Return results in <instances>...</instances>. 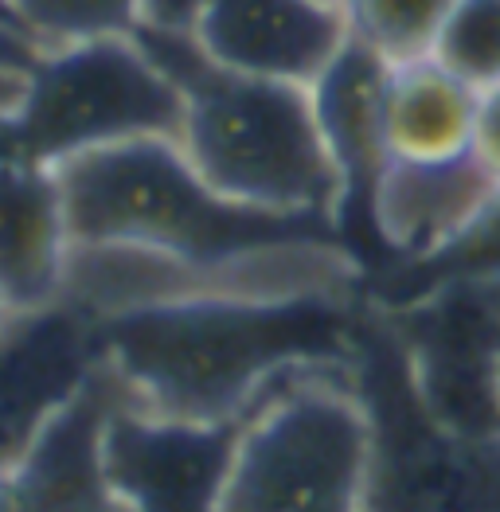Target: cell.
I'll use <instances>...</instances> for the list:
<instances>
[{
    "label": "cell",
    "instance_id": "cell-1",
    "mask_svg": "<svg viewBox=\"0 0 500 512\" xmlns=\"http://www.w3.org/2000/svg\"><path fill=\"white\" fill-rule=\"evenodd\" d=\"M364 294L188 298L98 321L102 364L122 395L188 423L247 419L301 368H352Z\"/></svg>",
    "mask_w": 500,
    "mask_h": 512
},
{
    "label": "cell",
    "instance_id": "cell-2",
    "mask_svg": "<svg viewBox=\"0 0 500 512\" xmlns=\"http://www.w3.org/2000/svg\"><path fill=\"white\" fill-rule=\"evenodd\" d=\"M55 172L75 247H129L200 270H270L344 243L333 219L227 200L176 137L90 149Z\"/></svg>",
    "mask_w": 500,
    "mask_h": 512
},
{
    "label": "cell",
    "instance_id": "cell-3",
    "mask_svg": "<svg viewBox=\"0 0 500 512\" xmlns=\"http://www.w3.org/2000/svg\"><path fill=\"white\" fill-rule=\"evenodd\" d=\"M133 36L180 90L176 145L215 192L250 208L336 223L340 176L309 86L219 67L192 32L137 24Z\"/></svg>",
    "mask_w": 500,
    "mask_h": 512
},
{
    "label": "cell",
    "instance_id": "cell-4",
    "mask_svg": "<svg viewBox=\"0 0 500 512\" xmlns=\"http://www.w3.org/2000/svg\"><path fill=\"white\" fill-rule=\"evenodd\" d=\"M352 387L368 415L364 512H500V434L438 423L387 317L364 298Z\"/></svg>",
    "mask_w": 500,
    "mask_h": 512
},
{
    "label": "cell",
    "instance_id": "cell-5",
    "mask_svg": "<svg viewBox=\"0 0 500 512\" xmlns=\"http://www.w3.org/2000/svg\"><path fill=\"white\" fill-rule=\"evenodd\" d=\"M368 415L352 368H301L247 415L219 512H364Z\"/></svg>",
    "mask_w": 500,
    "mask_h": 512
},
{
    "label": "cell",
    "instance_id": "cell-6",
    "mask_svg": "<svg viewBox=\"0 0 500 512\" xmlns=\"http://www.w3.org/2000/svg\"><path fill=\"white\" fill-rule=\"evenodd\" d=\"M12 126L20 157L55 169L90 149L176 137L180 90L137 36L59 43L32 67Z\"/></svg>",
    "mask_w": 500,
    "mask_h": 512
},
{
    "label": "cell",
    "instance_id": "cell-7",
    "mask_svg": "<svg viewBox=\"0 0 500 512\" xmlns=\"http://www.w3.org/2000/svg\"><path fill=\"white\" fill-rule=\"evenodd\" d=\"M375 309L403 344L426 411L461 434H500V282H450Z\"/></svg>",
    "mask_w": 500,
    "mask_h": 512
},
{
    "label": "cell",
    "instance_id": "cell-8",
    "mask_svg": "<svg viewBox=\"0 0 500 512\" xmlns=\"http://www.w3.org/2000/svg\"><path fill=\"white\" fill-rule=\"evenodd\" d=\"M247 419L188 423L118 395L102 430V466L122 512H219Z\"/></svg>",
    "mask_w": 500,
    "mask_h": 512
},
{
    "label": "cell",
    "instance_id": "cell-9",
    "mask_svg": "<svg viewBox=\"0 0 500 512\" xmlns=\"http://www.w3.org/2000/svg\"><path fill=\"white\" fill-rule=\"evenodd\" d=\"M102 368L98 321L71 301L12 313L0 329V466L20 458Z\"/></svg>",
    "mask_w": 500,
    "mask_h": 512
},
{
    "label": "cell",
    "instance_id": "cell-10",
    "mask_svg": "<svg viewBox=\"0 0 500 512\" xmlns=\"http://www.w3.org/2000/svg\"><path fill=\"white\" fill-rule=\"evenodd\" d=\"M387 75H391V63L364 40L348 36V43L333 55V63L309 83L313 118H317L321 141H325L336 176H340L336 227H340L344 243L364 262V270H372L375 247L372 192L387 169V145H383Z\"/></svg>",
    "mask_w": 500,
    "mask_h": 512
},
{
    "label": "cell",
    "instance_id": "cell-11",
    "mask_svg": "<svg viewBox=\"0 0 500 512\" xmlns=\"http://www.w3.org/2000/svg\"><path fill=\"white\" fill-rule=\"evenodd\" d=\"M340 0H204L192 40L219 67L309 86L348 43Z\"/></svg>",
    "mask_w": 500,
    "mask_h": 512
},
{
    "label": "cell",
    "instance_id": "cell-12",
    "mask_svg": "<svg viewBox=\"0 0 500 512\" xmlns=\"http://www.w3.org/2000/svg\"><path fill=\"white\" fill-rule=\"evenodd\" d=\"M118 395L102 364L32 446L0 466V512H122L102 466V430Z\"/></svg>",
    "mask_w": 500,
    "mask_h": 512
},
{
    "label": "cell",
    "instance_id": "cell-13",
    "mask_svg": "<svg viewBox=\"0 0 500 512\" xmlns=\"http://www.w3.org/2000/svg\"><path fill=\"white\" fill-rule=\"evenodd\" d=\"M500 192V176L473 149L446 161H387L372 192L375 266L434 255ZM368 270V274H372Z\"/></svg>",
    "mask_w": 500,
    "mask_h": 512
},
{
    "label": "cell",
    "instance_id": "cell-14",
    "mask_svg": "<svg viewBox=\"0 0 500 512\" xmlns=\"http://www.w3.org/2000/svg\"><path fill=\"white\" fill-rule=\"evenodd\" d=\"M71 223L59 172L28 157L0 161V298L12 313L63 301Z\"/></svg>",
    "mask_w": 500,
    "mask_h": 512
},
{
    "label": "cell",
    "instance_id": "cell-15",
    "mask_svg": "<svg viewBox=\"0 0 500 512\" xmlns=\"http://www.w3.org/2000/svg\"><path fill=\"white\" fill-rule=\"evenodd\" d=\"M481 90L461 83L434 55L391 63L383 90L387 161H446L473 149Z\"/></svg>",
    "mask_w": 500,
    "mask_h": 512
},
{
    "label": "cell",
    "instance_id": "cell-16",
    "mask_svg": "<svg viewBox=\"0 0 500 512\" xmlns=\"http://www.w3.org/2000/svg\"><path fill=\"white\" fill-rule=\"evenodd\" d=\"M450 282H500V192L461 235L434 255L411 262H387L364 278V298L372 305H407Z\"/></svg>",
    "mask_w": 500,
    "mask_h": 512
},
{
    "label": "cell",
    "instance_id": "cell-17",
    "mask_svg": "<svg viewBox=\"0 0 500 512\" xmlns=\"http://www.w3.org/2000/svg\"><path fill=\"white\" fill-rule=\"evenodd\" d=\"M356 40L375 47L387 63L430 55L454 0H340Z\"/></svg>",
    "mask_w": 500,
    "mask_h": 512
},
{
    "label": "cell",
    "instance_id": "cell-18",
    "mask_svg": "<svg viewBox=\"0 0 500 512\" xmlns=\"http://www.w3.org/2000/svg\"><path fill=\"white\" fill-rule=\"evenodd\" d=\"M430 55L473 90L500 83V0H454Z\"/></svg>",
    "mask_w": 500,
    "mask_h": 512
},
{
    "label": "cell",
    "instance_id": "cell-19",
    "mask_svg": "<svg viewBox=\"0 0 500 512\" xmlns=\"http://www.w3.org/2000/svg\"><path fill=\"white\" fill-rule=\"evenodd\" d=\"M43 47L102 36H133L141 24V0H8Z\"/></svg>",
    "mask_w": 500,
    "mask_h": 512
},
{
    "label": "cell",
    "instance_id": "cell-20",
    "mask_svg": "<svg viewBox=\"0 0 500 512\" xmlns=\"http://www.w3.org/2000/svg\"><path fill=\"white\" fill-rule=\"evenodd\" d=\"M473 153L500 176V83L481 90L477 129H473Z\"/></svg>",
    "mask_w": 500,
    "mask_h": 512
},
{
    "label": "cell",
    "instance_id": "cell-21",
    "mask_svg": "<svg viewBox=\"0 0 500 512\" xmlns=\"http://www.w3.org/2000/svg\"><path fill=\"white\" fill-rule=\"evenodd\" d=\"M200 4L204 0H141V24L172 28V32H192Z\"/></svg>",
    "mask_w": 500,
    "mask_h": 512
},
{
    "label": "cell",
    "instance_id": "cell-22",
    "mask_svg": "<svg viewBox=\"0 0 500 512\" xmlns=\"http://www.w3.org/2000/svg\"><path fill=\"white\" fill-rule=\"evenodd\" d=\"M24 86H28V75L0 67V114H16V106L24 98Z\"/></svg>",
    "mask_w": 500,
    "mask_h": 512
},
{
    "label": "cell",
    "instance_id": "cell-23",
    "mask_svg": "<svg viewBox=\"0 0 500 512\" xmlns=\"http://www.w3.org/2000/svg\"><path fill=\"white\" fill-rule=\"evenodd\" d=\"M8 157H20L16 149V126H12V114H0V161Z\"/></svg>",
    "mask_w": 500,
    "mask_h": 512
},
{
    "label": "cell",
    "instance_id": "cell-24",
    "mask_svg": "<svg viewBox=\"0 0 500 512\" xmlns=\"http://www.w3.org/2000/svg\"><path fill=\"white\" fill-rule=\"evenodd\" d=\"M0 20H20V16H16V8H12L8 0H0ZM20 24H24V20H20Z\"/></svg>",
    "mask_w": 500,
    "mask_h": 512
},
{
    "label": "cell",
    "instance_id": "cell-25",
    "mask_svg": "<svg viewBox=\"0 0 500 512\" xmlns=\"http://www.w3.org/2000/svg\"><path fill=\"white\" fill-rule=\"evenodd\" d=\"M8 317H12V309H8V305H4V298H0V329L8 325Z\"/></svg>",
    "mask_w": 500,
    "mask_h": 512
}]
</instances>
